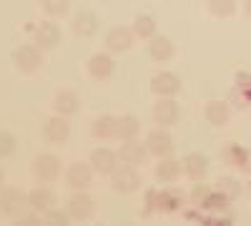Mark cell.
Segmentation results:
<instances>
[{"mask_svg":"<svg viewBox=\"0 0 251 226\" xmlns=\"http://www.w3.org/2000/svg\"><path fill=\"white\" fill-rule=\"evenodd\" d=\"M91 166H93V171L98 174V176H111L113 171H116V166H118V151H113V149H108V146H100V149H93L91 151Z\"/></svg>","mask_w":251,"mask_h":226,"instance_id":"obj_10","label":"cell"},{"mask_svg":"<svg viewBox=\"0 0 251 226\" xmlns=\"http://www.w3.org/2000/svg\"><path fill=\"white\" fill-rule=\"evenodd\" d=\"M153 121L161 128H171L181 121V106L176 103V98H158L153 103Z\"/></svg>","mask_w":251,"mask_h":226,"instance_id":"obj_9","label":"cell"},{"mask_svg":"<svg viewBox=\"0 0 251 226\" xmlns=\"http://www.w3.org/2000/svg\"><path fill=\"white\" fill-rule=\"evenodd\" d=\"M181 171H183L181 161L166 156V158H158L156 169H153V176H156V181H161V183H176V181L181 178Z\"/></svg>","mask_w":251,"mask_h":226,"instance_id":"obj_21","label":"cell"},{"mask_svg":"<svg viewBox=\"0 0 251 226\" xmlns=\"http://www.w3.org/2000/svg\"><path fill=\"white\" fill-rule=\"evenodd\" d=\"M15 149H18V138H15V133H10V131H0V161L8 158V156H13Z\"/></svg>","mask_w":251,"mask_h":226,"instance_id":"obj_33","label":"cell"},{"mask_svg":"<svg viewBox=\"0 0 251 226\" xmlns=\"http://www.w3.org/2000/svg\"><path fill=\"white\" fill-rule=\"evenodd\" d=\"M203 118L211 123V126L224 128V126H228V121H231V108H228L226 100H208L206 108H203Z\"/></svg>","mask_w":251,"mask_h":226,"instance_id":"obj_20","label":"cell"},{"mask_svg":"<svg viewBox=\"0 0 251 226\" xmlns=\"http://www.w3.org/2000/svg\"><path fill=\"white\" fill-rule=\"evenodd\" d=\"M53 111L58 113V116H75L78 111H80V96L73 91V88H63V91H58L55 93V98H53Z\"/></svg>","mask_w":251,"mask_h":226,"instance_id":"obj_16","label":"cell"},{"mask_svg":"<svg viewBox=\"0 0 251 226\" xmlns=\"http://www.w3.org/2000/svg\"><path fill=\"white\" fill-rule=\"evenodd\" d=\"M33 43H38L43 50H53L63 43V30L53 20H40L33 28Z\"/></svg>","mask_w":251,"mask_h":226,"instance_id":"obj_4","label":"cell"},{"mask_svg":"<svg viewBox=\"0 0 251 226\" xmlns=\"http://www.w3.org/2000/svg\"><path fill=\"white\" fill-rule=\"evenodd\" d=\"M146 156H149V146L146 143H141L138 138H128L121 143L118 149V158L123 163H131V166H141V163L146 161Z\"/></svg>","mask_w":251,"mask_h":226,"instance_id":"obj_17","label":"cell"},{"mask_svg":"<svg viewBox=\"0 0 251 226\" xmlns=\"http://www.w3.org/2000/svg\"><path fill=\"white\" fill-rule=\"evenodd\" d=\"M246 186H249V194H251V178H249V183H246Z\"/></svg>","mask_w":251,"mask_h":226,"instance_id":"obj_39","label":"cell"},{"mask_svg":"<svg viewBox=\"0 0 251 226\" xmlns=\"http://www.w3.org/2000/svg\"><path fill=\"white\" fill-rule=\"evenodd\" d=\"M249 100H251V96H249Z\"/></svg>","mask_w":251,"mask_h":226,"instance_id":"obj_40","label":"cell"},{"mask_svg":"<svg viewBox=\"0 0 251 226\" xmlns=\"http://www.w3.org/2000/svg\"><path fill=\"white\" fill-rule=\"evenodd\" d=\"M174 53H176V46H174L171 38L156 33V35L149 40V55L156 60V63H166V60H171Z\"/></svg>","mask_w":251,"mask_h":226,"instance_id":"obj_22","label":"cell"},{"mask_svg":"<svg viewBox=\"0 0 251 226\" xmlns=\"http://www.w3.org/2000/svg\"><path fill=\"white\" fill-rule=\"evenodd\" d=\"M43 138L50 143V146H63L71 138V123L66 116H50L43 121Z\"/></svg>","mask_w":251,"mask_h":226,"instance_id":"obj_8","label":"cell"},{"mask_svg":"<svg viewBox=\"0 0 251 226\" xmlns=\"http://www.w3.org/2000/svg\"><path fill=\"white\" fill-rule=\"evenodd\" d=\"M33 176L40 183H53L60 178V158L55 153H40L33 161Z\"/></svg>","mask_w":251,"mask_h":226,"instance_id":"obj_7","label":"cell"},{"mask_svg":"<svg viewBox=\"0 0 251 226\" xmlns=\"http://www.w3.org/2000/svg\"><path fill=\"white\" fill-rule=\"evenodd\" d=\"M141 133V118L133 113H123L118 116V138L128 141V138H138Z\"/></svg>","mask_w":251,"mask_h":226,"instance_id":"obj_25","label":"cell"},{"mask_svg":"<svg viewBox=\"0 0 251 226\" xmlns=\"http://www.w3.org/2000/svg\"><path fill=\"white\" fill-rule=\"evenodd\" d=\"M15 221H18V224H25V226H33V224H40V216H38V211H33V209H30V214H25V211H23Z\"/></svg>","mask_w":251,"mask_h":226,"instance_id":"obj_36","label":"cell"},{"mask_svg":"<svg viewBox=\"0 0 251 226\" xmlns=\"http://www.w3.org/2000/svg\"><path fill=\"white\" fill-rule=\"evenodd\" d=\"M93 166H91V161H73L71 166L66 169V183H68V189L73 191H86L91 183H93Z\"/></svg>","mask_w":251,"mask_h":226,"instance_id":"obj_5","label":"cell"},{"mask_svg":"<svg viewBox=\"0 0 251 226\" xmlns=\"http://www.w3.org/2000/svg\"><path fill=\"white\" fill-rule=\"evenodd\" d=\"M28 206V194H23L15 186H8V189H0V214H5L10 219H18Z\"/></svg>","mask_w":251,"mask_h":226,"instance_id":"obj_3","label":"cell"},{"mask_svg":"<svg viewBox=\"0 0 251 226\" xmlns=\"http://www.w3.org/2000/svg\"><path fill=\"white\" fill-rule=\"evenodd\" d=\"M199 209L211 211V214H221V211H226V209H228V199H226L219 189H211V191H208V196L199 203Z\"/></svg>","mask_w":251,"mask_h":226,"instance_id":"obj_28","label":"cell"},{"mask_svg":"<svg viewBox=\"0 0 251 226\" xmlns=\"http://www.w3.org/2000/svg\"><path fill=\"white\" fill-rule=\"evenodd\" d=\"M68 214L75 219V221H86V219H91L93 216V211H96V201H93V196H88L86 191H75L71 199H68Z\"/></svg>","mask_w":251,"mask_h":226,"instance_id":"obj_14","label":"cell"},{"mask_svg":"<svg viewBox=\"0 0 251 226\" xmlns=\"http://www.w3.org/2000/svg\"><path fill=\"white\" fill-rule=\"evenodd\" d=\"M108 178H111V189H113L116 194H133V191L141 189V183H143L141 171H138L136 166H131V163H123V166L118 163L116 171H113Z\"/></svg>","mask_w":251,"mask_h":226,"instance_id":"obj_2","label":"cell"},{"mask_svg":"<svg viewBox=\"0 0 251 226\" xmlns=\"http://www.w3.org/2000/svg\"><path fill=\"white\" fill-rule=\"evenodd\" d=\"M214 189H219L228 201H234V199H239V194H241V183H239L234 176H219Z\"/></svg>","mask_w":251,"mask_h":226,"instance_id":"obj_30","label":"cell"},{"mask_svg":"<svg viewBox=\"0 0 251 226\" xmlns=\"http://www.w3.org/2000/svg\"><path fill=\"white\" fill-rule=\"evenodd\" d=\"M156 209L158 211H166V214H174V211L183 209V194L178 189L156 191Z\"/></svg>","mask_w":251,"mask_h":226,"instance_id":"obj_24","label":"cell"},{"mask_svg":"<svg viewBox=\"0 0 251 226\" xmlns=\"http://www.w3.org/2000/svg\"><path fill=\"white\" fill-rule=\"evenodd\" d=\"M71 214H68V209H48L46 214H43V224H48V226H68L71 224Z\"/></svg>","mask_w":251,"mask_h":226,"instance_id":"obj_32","label":"cell"},{"mask_svg":"<svg viewBox=\"0 0 251 226\" xmlns=\"http://www.w3.org/2000/svg\"><path fill=\"white\" fill-rule=\"evenodd\" d=\"M183 83H181V75L174 71H161L151 78V91L158 98H176L181 93Z\"/></svg>","mask_w":251,"mask_h":226,"instance_id":"obj_6","label":"cell"},{"mask_svg":"<svg viewBox=\"0 0 251 226\" xmlns=\"http://www.w3.org/2000/svg\"><path fill=\"white\" fill-rule=\"evenodd\" d=\"M221 158L228 163V166H234V169H249V151L241 149L239 143H231V146H226L221 151Z\"/></svg>","mask_w":251,"mask_h":226,"instance_id":"obj_27","label":"cell"},{"mask_svg":"<svg viewBox=\"0 0 251 226\" xmlns=\"http://www.w3.org/2000/svg\"><path fill=\"white\" fill-rule=\"evenodd\" d=\"M10 60L18 73H25V75H33L38 73L40 68H43V48H40L38 43H23L18 46L13 53H10Z\"/></svg>","mask_w":251,"mask_h":226,"instance_id":"obj_1","label":"cell"},{"mask_svg":"<svg viewBox=\"0 0 251 226\" xmlns=\"http://www.w3.org/2000/svg\"><path fill=\"white\" fill-rule=\"evenodd\" d=\"M55 203V194L48 186H35L33 191H28V206L38 214H46L48 209H53Z\"/></svg>","mask_w":251,"mask_h":226,"instance_id":"obj_23","label":"cell"},{"mask_svg":"<svg viewBox=\"0 0 251 226\" xmlns=\"http://www.w3.org/2000/svg\"><path fill=\"white\" fill-rule=\"evenodd\" d=\"M181 166H183V174L188 178H194V181H201L208 171V158L206 153L201 151H188L183 158H181Z\"/></svg>","mask_w":251,"mask_h":226,"instance_id":"obj_18","label":"cell"},{"mask_svg":"<svg viewBox=\"0 0 251 226\" xmlns=\"http://www.w3.org/2000/svg\"><path fill=\"white\" fill-rule=\"evenodd\" d=\"M236 8H239L236 0H208V13L214 18H231Z\"/></svg>","mask_w":251,"mask_h":226,"instance_id":"obj_31","label":"cell"},{"mask_svg":"<svg viewBox=\"0 0 251 226\" xmlns=\"http://www.w3.org/2000/svg\"><path fill=\"white\" fill-rule=\"evenodd\" d=\"M3 183H5V171L0 169V189H3Z\"/></svg>","mask_w":251,"mask_h":226,"instance_id":"obj_38","label":"cell"},{"mask_svg":"<svg viewBox=\"0 0 251 226\" xmlns=\"http://www.w3.org/2000/svg\"><path fill=\"white\" fill-rule=\"evenodd\" d=\"M100 28V18L93 13V10H80L73 15L71 20V30L78 35V38H93Z\"/></svg>","mask_w":251,"mask_h":226,"instance_id":"obj_13","label":"cell"},{"mask_svg":"<svg viewBox=\"0 0 251 226\" xmlns=\"http://www.w3.org/2000/svg\"><path fill=\"white\" fill-rule=\"evenodd\" d=\"M244 13L251 18V0H244Z\"/></svg>","mask_w":251,"mask_h":226,"instance_id":"obj_37","label":"cell"},{"mask_svg":"<svg viewBox=\"0 0 251 226\" xmlns=\"http://www.w3.org/2000/svg\"><path fill=\"white\" fill-rule=\"evenodd\" d=\"M236 88L241 91V98L249 100V96H251V73H236Z\"/></svg>","mask_w":251,"mask_h":226,"instance_id":"obj_34","label":"cell"},{"mask_svg":"<svg viewBox=\"0 0 251 226\" xmlns=\"http://www.w3.org/2000/svg\"><path fill=\"white\" fill-rule=\"evenodd\" d=\"M88 73L93 80H108L113 73H116V60L108 55V53H93L88 58Z\"/></svg>","mask_w":251,"mask_h":226,"instance_id":"obj_15","label":"cell"},{"mask_svg":"<svg viewBox=\"0 0 251 226\" xmlns=\"http://www.w3.org/2000/svg\"><path fill=\"white\" fill-rule=\"evenodd\" d=\"M91 133H93L98 141L118 138V116H113V113H103V116H98V118L91 123Z\"/></svg>","mask_w":251,"mask_h":226,"instance_id":"obj_19","label":"cell"},{"mask_svg":"<svg viewBox=\"0 0 251 226\" xmlns=\"http://www.w3.org/2000/svg\"><path fill=\"white\" fill-rule=\"evenodd\" d=\"M133 33H136V38H141V40H151V38L158 33L156 18H153V15H146V13L136 15V20H133Z\"/></svg>","mask_w":251,"mask_h":226,"instance_id":"obj_26","label":"cell"},{"mask_svg":"<svg viewBox=\"0 0 251 226\" xmlns=\"http://www.w3.org/2000/svg\"><path fill=\"white\" fill-rule=\"evenodd\" d=\"M40 8L48 18H66L71 13V0H40Z\"/></svg>","mask_w":251,"mask_h":226,"instance_id":"obj_29","label":"cell"},{"mask_svg":"<svg viewBox=\"0 0 251 226\" xmlns=\"http://www.w3.org/2000/svg\"><path fill=\"white\" fill-rule=\"evenodd\" d=\"M146 146H149V153L156 158H166L176 151V143H174L171 133H166L163 128H153L146 136Z\"/></svg>","mask_w":251,"mask_h":226,"instance_id":"obj_11","label":"cell"},{"mask_svg":"<svg viewBox=\"0 0 251 226\" xmlns=\"http://www.w3.org/2000/svg\"><path fill=\"white\" fill-rule=\"evenodd\" d=\"M133 38H136L133 28L113 25V28L106 33V38H103V43H106V48H108L111 53H126V50L133 46Z\"/></svg>","mask_w":251,"mask_h":226,"instance_id":"obj_12","label":"cell"},{"mask_svg":"<svg viewBox=\"0 0 251 226\" xmlns=\"http://www.w3.org/2000/svg\"><path fill=\"white\" fill-rule=\"evenodd\" d=\"M208 191H211V189H208L206 186V183H194V191H191V201L196 203V206H199V203L208 196Z\"/></svg>","mask_w":251,"mask_h":226,"instance_id":"obj_35","label":"cell"}]
</instances>
